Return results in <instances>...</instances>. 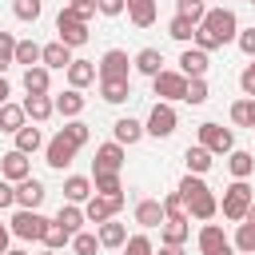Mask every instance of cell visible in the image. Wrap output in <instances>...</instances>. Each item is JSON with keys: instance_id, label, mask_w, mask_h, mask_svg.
<instances>
[{"instance_id": "obj_1", "label": "cell", "mask_w": 255, "mask_h": 255, "mask_svg": "<svg viewBox=\"0 0 255 255\" xmlns=\"http://www.w3.org/2000/svg\"><path fill=\"white\" fill-rule=\"evenodd\" d=\"M255 203V191H251V183L247 179H235L227 191H223V219H231V223H243V215H247V207Z\"/></svg>"}, {"instance_id": "obj_2", "label": "cell", "mask_w": 255, "mask_h": 255, "mask_svg": "<svg viewBox=\"0 0 255 255\" xmlns=\"http://www.w3.org/2000/svg\"><path fill=\"white\" fill-rule=\"evenodd\" d=\"M88 20H80L68 4L60 8V16H56V40H64L68 48H80V44H88Z\"/></svg>"}, {"instance_id": "obj_3", "label": "cell", "mask_w": 255, "mask_h": 255, "mask_svg": "<svg viewBox=\"0 0 255 255\" xmlns=\"http://www.w3.org/2000/svg\"><path fill=\"white\" fill-rule=\"evenodd\" d=\"M76 151H80V143H76V139L60 128V131L44 143V163H48V167H56V171H64V167L76 159Z\"/></svg>"}, {"instance_id": "obj_4", "label": "cell", "mask_w": 255, "mask_h": 255, "mask_svg": "<svg viewBox=\"0 0 255 255\" xmlns=\"http://www.w3.org/2000/svg\"><path fill=\"white\" fill-rule=\"evenodd\" d=\"M199 24H203L219 44H231V40L239 36V20H235V12H231V8H207V16H203Z\"/></svg>"}, {"instance_id": "obj_5", "label": "cell", "mask_w": 255, "mask_h": 255, "mask_svg": "<svg viewBox=\"0 0 255 255\" xmlns=\"http://www.w3.org/2000/svg\"><path fill=\"white\" fill-rule=\"evenodd\" d=\"M8 227H12V235H16V239H24V243H32V239H44V231H48V219H44L40 211H28V207H16V215L8 219Z\"/></svg>"}, {"instance_id": "obj_6", "label": "cell", "mask_w": 255, "mask_h": 255, "mask_svg": "<svg viewBox=\"0 0 255 255\" xmlns=\"http://www.w3.org/2000/svg\"><path fill=\"white\" fill-rule=\"evenodd\" d=\"M175 124H179L175 108H171L167 100H159V104L147 112V124H143V131H147V135H155V139H167V135L175 131Z\"/></svg>"}, {"instance_id": "obj_7", "label": "cell", "mask_w": 255, "mask_h": 255, "mask_svg": "<svg viewBox=\"0 0 255 255\" xmlns=\"http://www.w3.org/2000/svg\"><path fill=\"white\" fill-rule=\"evenodd\" d=\"M96 68H100V80H131V60L124 48H108Z\"/></svg>"}, {"instance_id": "obj_8", "label": "cell", "mask_w": 255, "mask_h": 255, "mask_svg": "<svg viewBox=\"0 0 255 255\" xmlns=\"http://www.w3.org/2000/svg\"><path fill=\"white\" fill-rule=\"evenodd\" d=\"M199 143H203L211 155H227V151H235V135H231V128H219V124H199Z\"/></svg>"}, {"instance_id": "obj_9", "label": "cell", "mask_w": 255, "mask_h": 255, "mask_svg": "<svg viewBox=\"0 0 255 255\" xmlns=\"http://www.w3.org/2000/svg\"><path fill=\"white\" fill-rule=\"evenodd\" d=\"M120 207H124V195H100V191H96V195L84 203V215H88V223L100 227V223H108L112 215H120Z\"/></svg>"}, {"instance_id": "obj_10", "label": "cell", "mask_w": 255, "mask_h": 255, "mask_svg": "<svg viewBox=\"0 0 255 255\" xmlns=\"http://www.w3.org/2000/svg\"><path fill=\"white\" fill-rule=\"evenodd\" d=\"M151 88H155V96H159V100H167V104H171V100H183V96H187V76H183V72H167V68H163L159 76H151Z\"/></svg>"}, {"instance_id": "obj_11", "label": "cell", "mask_w": 255, "mask_h": 255, "mask_svg": "<svg viewBox=\"0 0 255 255\" xmlns=\"http://www.w3.org/2000/svg\"><path fill=\"white\" fill-rule=\"evenodd\" d=\"M0 175L4 179H12V183H20V179H28L32 175V163H28V155L24 151H4V159H0Z\"/></svg>"}, {"instance_id": "obj_12", "label": "cell", "mask_w": 255, "mask_h": 255, "mask_svg": "<svg viewBox=\"0 0 255 255\" xmlns=\"http://www.w3.org/2000/svg\"><path fill=\"white\" fill-rule=\"evenodd\" d=\"M44 195H48V191H44V183H40V179H32V175L16 183V207H28V211H40V203H44Z\"/></svg>"}, {"instance_id": "obj_13", "label": "cell", "mask_w": 255, "mask_h": 255, "mask_svg": "<svg viewBox=\"0 0 255 255\" xmlns=\"http://www.w3.org/2000/svg\"><path fill=\"white\" fill-rule=\"evenodd\" d=\"M211 52H203V48H183V56H179V72L191 80V76H207V68H211V60H207Z\"/></svg>"}, {"instance_id": "obj_14", "label": "cell", "mask_w": 255, "mask_h": 255, "mask_svg": "<svg viewBox=\"0 0 255 255\" xmlns=\"http://www.w3.org/2000/svg\"><path fill=\"white\" fill-rule=\"evenodd\" d=\"M100 80V68H96V60H72L68 64V88H88V84H96Z\"/></svg>"}, {"instance_id": "obj_15", "label": "cell", "mask_w": 255, "mask_h": 255, "mask_svg": "<svg viewBox=\"0 0 255 255\" xmlns=\"http://www.w3.org/2000/svg\"><path fill=\"white\" fill-rule=\"evenodd\" d=\"M124 167V143H100L96 147V163H92V171H120Z\"/></svg>"}, {"instance_id": "obj_16", "label": "cell", "mask_w": 255, "mask_h": 255, "mask_svg": "<svg viewBox=\"0 0 255 255\" xmlns=\"http://www.w3.org/2000/svg\"><path fill=\"white\" fill-rule=\"evenodd\" d=\"M40 64H44V68H52V72H68V64H72V48H68L64 40H52V44H44Z\"/></svg>"}, {"instance_id": "obj_17", "label": "cell", "mask_w": 255, "mask_h": 255, "mask_svg": "<svg viewBox=\"0 0 255 255\" xmlns=\"http://www.w3.org/2000/svg\"><path fill=\"white\" fill-rule=\"evenodd\" d=\"M48 88H52V68H44V64L24 68V92L28 96H48Z\"/></svg>"}, {"instance_id": "obj_18", "label": "cell", "mask_w": 255, "mask_h": 255, "mask_svg": "<svg viewBox=\"0 0 255 255\" xmlns=\"http://www.w3.org/2000/svg\"><path fill=\"white\" fill-rule=\"evenodd\" d=\"M56 100V116H64V120H76L80 112H84V96H80V88H68V92H60V96H52Z\"/></svg>"}, {"instance_id": "obj_19", "label": "cell", "mask_w": 255, "mask_h": 255, "mask_svg": "<svg viewBox=\"0 0 255 255\" xmlns=\"http://www.w3.org/2000/svg\"><path fill=\"white\" fill-rule=\"evenodd\" d=\"M24 112H28L32 124H44V120L56 116V100L52 96H24Z\"/></svg>"}, {"instance_id": "obj_20", "label": "cell", "mask_w": 255, "mask_h": 255, "mask_svg": "<svg viewBox=\"0 0 255 255\" xmlns=\"http://www.w3.org/2000/svg\"><path fill=\"white\" fill-rule=\"evenodd\" d=\"M92 195H96V187H92L88 175H68V179H64V199H68V203H88Z\"/></svg>"}, {"instance_id": "obj_21", "label": "cell", "mask_w": 255, "mask_h": 255, "mask_svg": "<svg viewBox=\"0 0 255 255\" xmlns=\"http://www.w3.org/2000/svg\"><path fill=\"white\" fill-rule=\"evenodd\" d=\"M215 211H219V199H215V191H211V187H207V191H199V195L187 203V215H191V219H203V223H207V219H215Z\"/></svg>"}, {"instance_id": "obj_22", "label": "cell", "mask_w": 255, "mask_h": 255, "mask_svg": "<svg viewBox=\"0 0 255 255\" xmlns=\"http://www.w3.org/2000/svg\"><path fill=\"white\" fill-rule=\"evenodd\" d=\"M167 215H163V199H139L135 203V223L139 227H159Z\"/></svg>"}, {"instance_id": "obj_23", "label": "cell", "mask_w": 255, "mask_h": 255, "mask_svg": "<svg viewBox=\"0 0 255 255\" xmlns=\"http://www.w3.org/2000/svg\"><path fill=\"white\" fill-rule=\"evenodd\" d=\"M159 239L183 247V243L191 239V223H187V215H179V219H163V223H159Z\"/></svg>"}, {"instance_id": "obj_24", "label": "cell", "mask_w": 255, "mask_h": 255, "mask_svg": "<svg viewBox=\"0 0 255 255\" xmlns=\"http://www.w3.org/2000/svg\"><path fill=\"white\" fill-rule=\"evenodd\" d=\"M131 68L143 72V76H159V72H163V56H159V48H139V52L131 56Z\"/></svg>"}, {"instance_id": "obj_25", "label": "cell", "mask_w": 255, "mask_h": 255, "mask_svg": "<svg viewBox=\"0 0 255 255\" xmlns=\"http://www.w3.org/2000/svg\"><path fill=\"white\" fill-rule=\"evenodd\" d=\"M155 0H128V20L135 24V28H151L155 24Z\"/></svg>"}, {"instance_id": "obj_26", "label": "cell", "mask_w": 255, "mask_h": 255, "mask_svg": "<svg viewBox=\"0 0 255 255\" xmlns=\"http://www.w3.org/2000/svg\"><path fill=\"white\" fill-rule=\"evenodd\" d=\"M96 235H100V243H104V247H124V243H128V227H124L116 215H112L108 223H100V227H96Z\"/></svg>"}, {"instance_id": "obj_27", "label": "cell", "mask_w": 255, "mask_h": 255, "mask_svg": "<svg viewBox=\"0 0 255 255\" xmlns=\"http://www.w3.org/2000/svg\"><path fill=\"white\" fill-rule=\"evenodd\" d=\"M24 120H28L24 104H12V100H8V104H0V131H12V135H16V131L24 128Z\"/></svg>"}, {"instance_id": "obj_28", "label": "cell", "mask_w": 255, "mask_h": 255, "mask_svg": "<svg viewBox=\"0 0 255 255\" xmlns=\"http://www.w3.org/2000/svg\"><path fill=\"white\" fill-rule=\"evenodd\" d=\"M112 131H116V143H139V135H143V124L139 120H131V116H124V120H116L112 124Z\"/></svg>"}, {"instance_id": "obj_29", "label": "cell", "mask_w": 255, "mask_h": 255, "mask_svg": "<svg viewBox=\"0 0 255 255\" xmlns=\"http://www.w3.org/2000/svg\"><path fill=\"white\" fill-rule=\"evenodd\" d=\"M183 163H187L191 175H207V171H211V151H207L203 143H195V147L183 151Z\"/></svg>"}, {"instance_id": "obj_30", "label": "cell", "mask_w": 255, "mask_h": 255, "mask_svg": "<svg viewBox=\"0 0 255 255\" xmlns=\"http://www.w3.org/2000/svg\"><path fill=\"white\" fill-rule=\"evenodd\" d=\"M227 171L235 175V179H251V171H255V155L251 151H227Z\"/></svg>"}, {"instance_id": "obj_31", "label": "cell", "mask_w": 255, "mask_h": 255, "mask_svg": "<svg viewBox=\"0 0 255 255\" xmlns=\"http://www.w3.org/2000/svg\"><path fill=\"white\" fill-rule=\"evenodd\" d=\"M100 96L104 104H124L131 96V80H100Z\"/></svg>"}, {"instance_id": "obj_32", "label": "cell", "mask_w": 255, "mask_h": 255, "mask_svg": "<svg viewBox=\"0 0 255 255\" xmlns=\"http://www.w3.org/2000/svg\"><path fill=\"white\" fill-rule=\"evenodd\" d=\"M40 147H44V135H40V128L24 124V128L16 131V151H24V155H36Z\"/></svg>"}, {"instance_id": "obj_33", "label": "cell", "mask_w": 255, "mask_h": 255, "mask_svg": "<svg viewBox=\"0 0 255 255\" xmlns=\"http://www.w3.org/2000/svg\"><path fill=\"white\" fill-rule=\"evenodd\" d=\"M92 187H96L100 195H124L120 171H92Z\"/></svg>"}, {"instance_id": "obj_34", "label": "cell", "mask_w": 255, "mask_h": 255, "mask_svg": "<svg viewBox=\"0 0 255 255\" xmlns=\"http://www.w3.org/2000/svg\"><path fill=\"white\" fill-rule=\"evenodd\" d=\"M56 223H64V227H68V231L76 235V231H84L88 215H84V207H80V203H64V207L56 211Z\"/></svg>"}, {"instance_id": "obj_35", "label": "cell", "mask_w": 255, "mask_h": 255, "mask_svg": "<svg viewBox=\"0 0 255 255\" xmlns=\"http://www.w3.org/2000/svg\"><path fill=\"white\" fill-rule=\"evenodd\" d=\"M195 243H199V251L207 255V251L223 247V243H227V235H223V227H219V223H203V227H199V239H195Z\"/></svg>"}, {"instance_id": "obj_36", "label": "cell", "mask_w": 255, "mask_h": 255, "mask_svg": "<svg viewBox=\"0 0 255 255\" xmlns=\"http://www.w3.org/2000/svg\"><path fill=\"white\" fill-rule=\"evenodd\" d=\"M195 20H187V16H171V24H167V36L171 40H179V44H191L195 40Z\"/></svg>"}, {"instance_id": "obj_37", "label": "cell", "mask_w": 255, "mask_h": 255, "mask_svg": "<svg viewBox=\"0 0 255 255\" xmlns=\"http://www.w3.org/2000/svg\"><path fill=\"white\" fill-rule=\"evenodd\" d=\"M231 124H239V128H255V100H251V96H243V100L231 104Z\"/></svg>"}, {"instance_id": "obj_38", "label": "cell", "mask_w": 255, "mask_h": 255, "mask_svg": "<svg viewBox=\"0 0 255 255\" xmlns=\"http://www.w3.org/2000/svg\"><path fill=\"white\" fill-rule=\"evenodd\" d=\"M40 56H44V44H36V40H16V64L32 68V64H40Z\"/></svg>"}, {"instance_id": "obj_39", "label": "cell", "mask_w": 255, "mask_h": 255, "mask_svg": "<svg viewBox=\"0 0 255 255\" xmlns=\"http://www.w3.org/2000/svg\"><path fill=\"white\" fill-rule=\"evenodd\" d=\"M72 243V231L64 227V223H56V219H48V231H44V247H52V251H60V247H68Z\"/></svg>"}, {"instance_id": "obj_40", "label": "cell", "mask_w": 255, "mask_h": 255, "mask_svg": "<svg viewBox=\"0 0 255 255\" xmlns=\"http://www.w3.org/2000/svg\"><path fill=\"white\" fill-rule=\"evenodd\" d=\"M40 12H44V0H12V16L24 24H36Z\"/></svg>"}, {"instance_id": "obj_41", "label": "cell", "mask_w": 255, "mask_h": 255, "mask_svg": "<svg viewBox=\"0 0 255 255\" xmlns=\"http://www.w3.org/2000/svg\"><path fill=\"white\" fill-rule=\"evenodd\" d=\"M100 247H104V243H100L96 231H76V235H72V251H76V255H96Z\"/></svg>"}, {"instance_id": "obj_42", "label": "cell", "mask_w": 255, "mask_h": 255, "mask_svg": "<svg viewBox=\"0 0 255 255\" xmlns=\"http://www.w3.org/2000/svg\"><path fill=\"white\" fill-rule=\"evenodd\" d=\"M231 243H235V251H239V255H255V223H247V219H243Z\"/></svg>"}, {"instance_id": "obj_43", "label": "cell", "mask_w": 255, "mask_h": 255, "mask_svg": "<svg viewBox=\"0 0 255 255\" xmlns=\"http://www.w3.org/2000/svg\"><path fill=\"white\" fill-rule=\"evenodd\" d=\"M207 96H211V92H207V80H203V76H191V80H187V96H183V104L199 108V104H207Z\"/></svg>"}, {"instance_id": "obj_44", "label": "cell", "mask_w": 255, "mask_h": 255, "mask_svg": "<svg viewBox=\"0 0 255 255\" xmlns=\"http://www.w3.org/2000/svg\"><path fill=\"white\" fill-rule=\"evenodd\" d=\"M16 64V36L0 28V72H8Z\"/></svg>"}, {"instance_id": "obj_45", "label": "cell", "mask_w": 255, "mask_h": 255, "mask_svg": "<svg viewBox=\"0 0 255 255\" xmlns=\"http://www.w3.org/2000/svg\"><path fill=\"white\" fill-rule=\"evenodd\" d=\"M175 16H187V20L199 24V20L207 16V4H203V0H175Z\"/></svg>"}, {"instance_id": "obj_46", "label": "cell", "mask_w": 255, "mask_h": 255, "mask_svg": "<svg viewBox=\"0 0 255 255\" xmlns=\"http://www.w3.org/2000/svg\"><path fill=\"white\" fill-rule=\"evenodd\" d=\"M120 251H124V255H155V247H151L147 235H128V243H124Z\"/></svg>"}, {"instance_id": "obj_47", "label": "cell", "mask_w": 255, "mask_h": 255, "mask_svg": "<svg viewBox=\"0 0 255 255\" xmlns=\"http://www.w3.org/2000/svg\"><path fill=\"white\" fill-rule=\"evenodd\" d=\"M163 215H167V219H179V215H187V203H183V195H179V191L163 195ZM187 219H191V215H187Z\"/></svg>"}, {"instance_id": "obj_48", "label": "cell", "mask_w": 255, "mask_h": 255, "mask_svg": "<svg viewBox=\"0 0 255 255\" xmlns=\"http://www.w3.org/2000/svg\"><path fill=\"white\" fill-rule=\"evenodd\" d=\"M64 131H68V135H72L80 147H84V143H88V135H92V131H88V124H84L80 116H76V120H68V124H64Z\"/></svg>"}, {"instance_id": "obj_49", "label": "cell", "mask_w": 255, "mask_h": 255, "mask_svg": "<svg viewBox=\"0 0 255 255\" xmlns=\"http://www.w3.org/2000/svg\"><path fill=\"white\" fill-rule=\"evenodd\" d=\"M191 44H195V48H203V52H215V48H223V44H219V40H215V36H211L203 24L195 28V40H191Z\"/></svg>"}, {"instance_id": "obj_50", "label": "cell", "mask_w": 255, "mask_h": 255, "mask_svg": "<svg viewBox=\"0 0 255 255\" xmlns=\"http://www.w3.org/2000/svg\"><path fill=\"white\" fill-rule=\"evenodd\" d=\"M68 8H72L80 20H92V16L100 12V8H96V0H68Z\"/></svg>"}, {"instance_id": "obj_51", "label": "cell", "mask_w": 255, "mask_h": 255, "mask_svg": "<svg viewBox=\"0 0 255 255\" xmlns=\"http://www.w3.org/2000/svg\"><path fill=\"white\" fill-rule=\"evenodd\" d=\"M235 44H239V52H243V56H251V60H255V24H251L247 32H239V36H235Z\"/></svg>"}, {"instance_id": "obj_52", "label": "cell", "mask_w": 255, "mask_h": 255, "mask_svg": "<svg viewBox=\"0 0 255 255\" xmlns=\"http://www.w3.org/2000/svg\"><path fill=\"white\" fill-rule=\"evenodd\" d=\"M100 16H124L128 12V0H96Z\"/></svg>"}, {"instance_id": "obj_53", "label": "cell", "mask_w": 255, "mask_h": 255, "mask_svg": "<svg viewBox=\"0 0 255 255\" xmlns=\"http://www.w3.org/2000/svg\"><path fill=\"white\" fill-rule=\"evenodd\" d=\"M4 207H16V183L0 175V211H4Z\"/></svg>"}, {"instance_id": "obj_54", "label": "cell", "mask_w": 255, "mask_h": 255, "mask_svg": "<svg viewBox=\"0 0 255 255\" xmlns=\"http://www.w3.org/2000/svg\"><path fill=\"white\" fill-rule=\"evenodd\" d=\"M239 88H243V96H251V100H255V60L239 72Z\"/></svg>"}, {"instance_id": "obj_55", "label": "cell", "mask_w": 255, "mask_h": 255, "mask_svg": "<svg viewBox=\"0 0 255 255\" xmlns=\"http://www.w3.org/2000/svg\"><path fill=\"white\" fill-rule=\"evenodd\" d=\"M8 239H12V227L0 223V255H8Z\"/></svg>"}, {"instance_id": "obj_56", "label": "cell", "mask_w": 255, "mask_h": 255, "mask_svg": "<svg viewBox=\"0 0 255 255\" xmlns=\"http://www.w3.org/2000/svg\"><path fill=\"white\" fill-rule=\"evenodd\" d=\"M155 255H183V247H179V243H163Z\"/></svg>"}, {"instance_id": "obj_57", "label": "cell", "mask_w": 255, "mask_h": 255, "mask_svg": "<svg viewBox=\"0 0 255 255\" xmlns=\"http://www.w3.org/2000/svg\"><path fill=\"white\" fill-rule=\"evenodd\" d=\"M207 255H235V243H231V239H227V243H223V247H215V251H207Z\"/></svg>"}, {"instance_id": "obj_58", "label": "cell", "mask_w": 255, "mask_h": 255, "mask_svg": "<svg viewBox=\"0 0 255 255\" xmlns=\"http://www.w3.org/2000/svg\"><path fill=\"white\" fill-rule=\"evenodd\" d=\"M8 96H12V88H8V80H4V72H0V104H8Z\"/></svg>"}, {"instance_id": "obj_59", "label": "cell", "mask_w": 255, "mask_h": 255, "mask_svg": "<svg viewBox=\"0 0 255 255\" xmlns=\"http://www.w3.org/2000/svg\"><path fill=\"white\" fill-rule=\"evenodd\" d=\"M243 219H247V223H255V203L247 207V215H243Z\"/></svg>"}, {"instance_id": "obj_60", "label": "cell", "mask_w": 255, "mask_h": 255, "mask_svg": "<svg viewBox=\"0 0 255 255\" xmlns=\"http://www.w3.org/2000/svg\"><path fill=\"white\" fill-rule=\"evenodd\" d=\"M8 255H28V251H12V247H8Z\"/></svg>"}, {"instance_id": "obj_61", "label": "cell", "mask_w": 255, "mask_h": 255, "mask_svg": "<svg viewBox=\"0 0 255 255\" xmlns=\"http://www.w3.org/2000/svg\"><path fill=\"white\" fill-rule=\"evenodd\" d=\"M40 255H56V251H52V247H44V251H40Z\"/></svg>"}, {"instance_id": "obj_62", "label": "cell", "mask_w": 255, "mask_h": 255, "mask_svg": "<svg viewBox=\"0 0 255 255\" xmlns=\"http://www.w3.org/2000/svg\"><path fill=\"white\" fill-rule=\"evenodd\" d=\"M251 4H255V0H251Z\"/></svg>"}]
</instances>
